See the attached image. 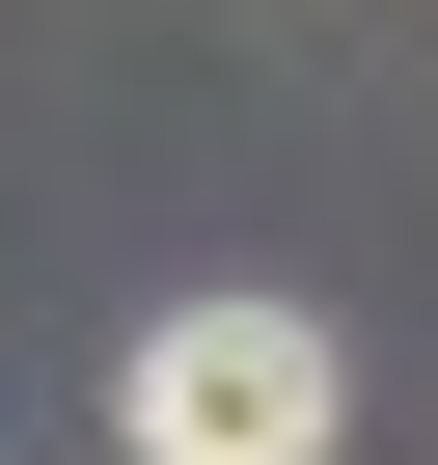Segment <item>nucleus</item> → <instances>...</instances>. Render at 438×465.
Returning <instances> with one entry per match:
<instances>
[{
	"label": "nucleus",
	"mask_w": 438,
	"mask_h": 465,
	"mask_svg": "<svg viewBox=\"0 0 438 465\" xmlns=\"http://www.w3.org/2000/svg\"><path fill=\"white\" fill-rule=\"evenodd\" d=\"M110 411H137V465H329V411H356V383H329V329H302V302H164Z\"/></svg>",
	"instance_id": "f257e3e1"
}]
</instances>
